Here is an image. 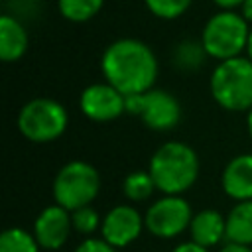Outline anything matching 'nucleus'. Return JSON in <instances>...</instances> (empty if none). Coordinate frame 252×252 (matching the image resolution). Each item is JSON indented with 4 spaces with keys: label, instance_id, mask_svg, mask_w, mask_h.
<instances>
[{
    "label": "nucleus",
    "instance_id": "obj_1",
    "mask_svg": "<svg viewBox=\"0 0 252 252\" xmlns=\"http://www.w3.org/2000/svg\"><path fill=\"white\" fill-rule=\"evenodd\" d=\"M100 71L104 81L124 96L140 94L154 89L158 79V59L152 47L144 41L122 37L104 49L100 57Z\"/></svg>",
    "mask_w": 252,
    "mask_h": 252
},
{
    "label": "nucleus",
    "instance_id": "obj_2",
    "mask_svg": "<svg viewBox=\"0 0 252 252\" xmlns=\"http://www.w3.org/2000/svg\"><path fill=\"white\" fill-rule=\"evenodd\" d=\"M199 169L197 152L179 140L161 144L148 163V171L161 195H183L189 191L199 177Z\"/></svg>",
    "mask_w": 252,
    "mask_h": 252
},
{
    "label": "nucleus",
    "instance_id": "obj_3",
    "mask_svg": "<svg viewBox=\"0 0 252 252\" xmlns=\"http://www.w3.org/2000/svg\"><path fill=\"white\" fill-rule=\"evenodd\" d=\"M211 96L228 112H248L252 108V61L234 57L219 61L209 79Z\"/></svg>",
    "mask_w": 252,
    "mask_h": 252
},
{
    "label": "nucleus",
    "instance_id": "obj_4",
    "mask_svg": "<svg viewBox=\"0 0 252 252\" xmlns=\"http://www.w3.org/2000/svg\"><path fill=\"white\" fill-rule=\"evenodd\" d=\"M248 35L250 26L242 14H236L232 10H220L205 24L201 41L209 57L217 61H226L240 57V53L246 51Z\"/></svg>",
    "mask_w": 252,
    "mask_h": 252
},
{
    "label": "nucleus",
    "instance_id": "obj_5",
    "mask_svg": "<svg viewBox=\"0 0 252 252\" xmlns=\"http://www.w3.org/2000/svg\"><path fill=\"white\" fill-rule=\"evenodd\" d=\"M100 191V175L94 165L83 159L67 161L53 179V201L63 209L77 211L91 205Z\"/></svg>",
    "mask_w": 252,
    "mask_h": 252
},
{
    "label": "nucleus",
    "instance_id": "obj_6",
    "mask_svg": "<svg viewBox=\"0 0 252 252\" xmlns=\"http://www.w3.org/2000/svg\"><path fill=\"white\" fill-rule=\"evenodd\" d=\"M67 108L47 96L28 100L18 112V130L33 144H49L57 140L67 130Z\"/></svg>",
    "mask_w": 252,
    "mask_h": 252
},
{
    "label": "nucleus",
    "instance_id": "obj_7",
    "mask_svg": "<svg viewBox=\"0 0 252 252\" xmlns=\"http://www.w3.org/2000/svg\"><path fill=\"white\" fill-rule=\"evenodd\" d=\"M193 209L183 195H161L144 213L146 230L161 240L175 238L189 230Z\"/></svg>",
    "mask_w": 252,
    "mask_h": 252
},
{
    "label": "nucleus",
    "instance_id": "obj_8",
    "mask_svg": "<svg viewBox=\"0 0 252 252\" xmlns=\"http://www.w3.org/2000/svg\"><path fill=\"white\" fill-rule=\"evenodd\" d=\"M79 108L93 122H110L126 112V96L106 81L93 83L83 89Z\"/></svg>",
    "mask_w": 252,
    "mask_h": 252
},
{
    "label": "nucleus",
    "instance_id": "obj_9",
    "mask_svg": "<svg viewBox=\"0 0 252 252\" xmlns=\"http://www.w3.org/2000/svg\"><path fill=\"white\" fill-rule=\"evenodd\" d=\"M146 228L144 215L132 205H116L104 217L100 224V238L114 248H126L138 240Z\"/></svg>",
    "mask_w": 252,
    "mask_h": 252
},
{
    "label": "nucleus",
    "instance_id": "obj_10",
    "mask_svg": "<svg viewBox=\"0 0 252 252\" xmlns=\"http://www.w3.org/2000/svg\"><path fill=\"white\" fill-rule=\"evenodd\" d=\"M71 232V213L61 205H47L33 220V236L45 252H59L69 240Z\"/></svg>",
    "mask_w": 252,
    "mask_h": 252
},
{
    "label": "nucleus",
    "instance_id": "obj_11",
    "mask_svg": "<svg viewBox=\"0 0 252 252\" xmlns=\"http://www.w3.org/2000/svg\"><path fill=\"white\" fill-rule=\"evenodd\" d=\"M142 122L156 132H167L173 130L181 120V104L179 100L163 91V89H152L144 93L142 96Z\"/></svg>",
    "mask_w": 252,
    "mask_h": 252
},
{
    "label": "nucleus",
    "instance_id": "obj_12",
    "mask_svg": "<svg viewBox=\"0 0 252 252\" xmlns=\"http://www.w3.org/2000/svg\"><path fill=\"white\" fill-rule=\"evenodd\" d=\"M220 187L234 203L252 199V154H238L224 165Z\"/></svg>",
    "mask_w": 252,
    "mask_h": 252
},
{
    "label": "nucleus",
    "instance_id": "obj_13",
    "mask_svg": "<svg viewBox=\"0 0 252 252\" xmlns=\"http://www.w3.org/2000/svg\"><path fill=\"white\" fill-rule=\"evenodd\" d=\"M189 236L205 248L220 244V240H226V217L217 209H203L195 213L189 224Z\"/></svg>",
    "mask_w": 252,
    "mask_h": 252
},
{
    "label": "nucleus",
    "instance_id": "obj_14",
    "mask_svg": "<svg viewBox=\"0 0 252 252\" xmlns=\"http://www.w3.org/2000/svg\"><path fill=\"white\" fill-rule=\"evenodd\" d=\"M28 41L30 39L24 24L10 14H2L0 16V59L4 63L18 61L26 53Z\"/></svg>",
    "mask_w": 252,
    "mask_h": 252
},
{
    "label": "nucleus",
    "instance_id": "obj_15",
    "mask_svg": "<svg viewBox=\"0 0 252 252\" xmlns=\"http://www.w3.org/2000/svg\"><path fill=\"white\" fill-rule=\"evenodd\" d=\"M226 242L252 246V199L236 203L226 215Z\"/></svg>",
    "mask_w": 252,
    "mask_h": 252
},
{
    "label": "nucleus",
    "instance_id": "obj_16",
    "mask_svg": "<svg viewBox=\"0 0 252 252\" xmlns=\"http://www.w3.org/2000/svg\"><path fill=\"white\" fill-rule=\"evenodd\" d=\"M207 51L203 41L199 39H183L173 47L171 53V63L177 71L181 73H195L203 67L205 59H207Z\"/></svg>",
    "mask_w": 252,
    "mask_h": 252
},
{
    "label": "nucleus",
    "instance_id": "obj_17",
    "mask_svg": "<svg viewBox=\"0 0 252 252\" xmlns=\"http://www.w3.org/2000/svg\"><path fill=\"white\" fill-rule=\"evenodd\" d=\"M156 189L158 187L148 169H136V171L128 173L122 181V193L132 203H142V201L150 199Z\"/></svg>",
    "mask_w": 252,
    "mask_h": 252
},
{
    "label": "nucleus",
    "instance_id": "obj_18",
    "mask_svg": "<svg viewBox=\"0 0 252 252\" xmlns=\"http://www.w3.org/2000/svg\"><path fill=\"white\" fill-rule=\"evenodd\" d=\"M102 2L104 0H57V8L65 20L83 24L100 12Z\"/></svg>",
    "mask_w": 252,
    "mask_h": 252
},
{
    "label": "nucleus",
    "instance_id": "obj_19",
    "mask_svg": "<svg viewBox=\"0 0 252 252\" xmlns=\"http://www.w3.org/2000/svg\"><path fill=\"white\" fill-rule=\"evenodd\" d=\"M41 246L37 244L33 232L26 228L12 226L0 234V252H39Z\"/></svg>",
    "mask_w": 252,
    "mask_h": 252
},
{
    "label": "nucleus",
    "instance_id": "obj_20",
    "mask_svg": "<svg viewBox=\"0 0 252 252\" xmlns=\"http://www.w3.org/2000/svg\"><path fill=\"white\" fill-rule=\"evenodd\" d=\"M71 222H73V230L83 234V236H91L94 234L96 230H100V224H102V219L100 215L96 213V209H93L91 205L87 207H81L77 211H71Z\"/></svg>",
    "mask_w": 252,
    "mask_h": 252
},
{
    "label": "nucleus",
    "instance_id": "obj_21",
    "mask_svg": "<svg viewBox=\"0 0 252 252\" xmlns=\"http://www.w3.org/2000/svg\"><path fill=\"white\" fill-rule=\"evenodd\" d=\"M146 8L161 20H175L187 12L191 0H144Z\"/></svg>",
    "mask_w": 252,
    "mask_h": 252
},
{
    "label": "nucleus",
    "instance_id": "obj_22",
    "mask_svg": "<svg viewBox=\"0 0 252 252\" xmlns=\"http://www.w3.org/2000/svg\"><path fill=\"white\" fill-rule=\"evenodd\" d=\"M73 252H118V248H114L112 244H108L104 238L89 236V238H85Z\"/></svg>",
    "mask_w": 252,
    "mask_h": 252
},
{
    "label": "nucleus",
    "instance_id": "obj_23",
    "mask_svg": "<svg viewBox=\"0 0 252 252\" xmlns=\"http://www.w3.org/2000/svg\"><path fill=\"white\" fill-rule=\"evenodd\" d=\"M142 96H144V93H140V94H128L126 96V114L140 116V112H142Z\"/></svg>",
    "mask_w": 252,
    "mask_h": 252
},
{
    "label": "nucleus",
    "instance_id": "obj_24",
    "mask_svg": "<svg viewBox=\"0 0 252 252\" xmlns=\"http://www.w3.org/2000/svg\"><path fill=\"white\" fill-rule=\"evenodd\" d=\"M171 252H209V248H205L193 240H185V242H179L177 246H173Z\"/></svg>",
    "mask_w": 252,
    "mask_h": 252
},
{
    "label": "nucleus",
    "instance_id": "obj_25",
    "mask_svg": "<svg viewBox=\"0 0 252 252\" xmlns=\"http://www.w3.org/2000/svg\"><path fill=\"white\" fill-rule=\"evenodd\" d=\"M219 252H252V246H242V244H232L226 242Z\"/></svg>",
    "mask_w": 252,
    "mask_h": 252
},
{
    "label": "nucleus",
    "instance_id": "obj_26",
    "mask_svg": "<svg viewBox=\"0 0 252 252\" xmlns=\"http://www.w3.org/2000/svg\"><path fill=\"white\" fill-rule=\"evenodd\" d=\"M219 8H222V10H232V8H236V6H242L246 0H213Z\"/></svg>",
    "mask_w": 252,
    "mask_h": 252
},
{
    "label": "nucleus",
    "instance_id": "obj_27",
    "mask_svg": "<svg viewBox=\"0 0 252 252\" xmlns=\"http://www.w3.org/2000/svg\"><path fill=\"white\" fill-rule=\"evenodd\" d=\"M242 16H244V20L248 24H252V0H246L242 4Z\"/></svg>",
    "mask_w": 252,
    "mask_h": 252
},
{
    "label": "nucleus",
    "instance_id": "obj_28",
    "mask_svg": "<svg viewBox=\"0 0 252 252\" xmlns=\"http://www.w3.org/2000/svg\"><path fill=\"white\" fill-rule=\"evenodd\" d=\"M246 55L252 61V28H250V35H248V43H246Z\"/></svg>",
    "mask_w": 252,
    "mask_h": 252
},
{
    "label": "nucleus",
    "instance_id": "obj_29",
    "mask_svg": "<svg viewBox=\"0 0 252 252\" xmlns=\"http://www.w3.org/2000/svg\"><path fill=\"white\" fill-rule=\"evenodd\" d=\"M246 128H248V134L252 138V108L246 112Z\"/></svg>",
    "mask_w": 252,
    "mask_h": 252
}]
</instances>
